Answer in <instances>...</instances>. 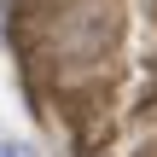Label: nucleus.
<instances>
[{"label":"nucleus","mask_w":157,"mask_h":157,"mask_svg":"<svg viewBox=\"0 0 157 157\" xmlns=\"http://www.w3.org/2000/svg\"><path fill=\"white\" fill-rule=\"evenodd\" d=\"M0 157H12V146H0Z\"/></svg>","instance_id":"f257e3e1"},{"label":"nucleus","mask_w":157,"mask_h":157,"mask_svg":"<svg viewBox=\"0 0 157 157\" xmlns=\"http://www.w3.org/2000/svg\"><path fill=\"white\" fill-rule=\"evenodd\" d=\"M12 157H17V151H12Z\"/></svg>","instance_id":"f03ea898"}]
</instances>
